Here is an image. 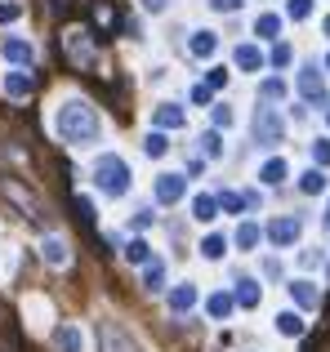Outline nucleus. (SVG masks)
<instances>
[{"instance_id":"nucleus-1","label":"nucleus","mask_w":330,"mask_h":352,"mask_svg":"<svg viewBox=\"0 0 330 352\" xmlns=\"http://www.w3.org/2000/svg\"><path fill=\"white\" fill-rule=\"evenodd\" d=\"M58 134L72 147H89L98 138V112L89 103H80V98H67L58 107Z\"/></svg>"},{"instance_id":"nucleus-2","label":"nucleus","mask_w":330,"mask_h":352,"mask_svg":"<svg viewBox=\"0 0 330 352\" xmlns=\"http://www.w3.org/2000/svg\"><path fill=\"white\" fill-rule=\"evenodd\" d=\"M94 183H98V192L103 197H130V165H125V156H116V152H103L94 161Z\"/></svg>"},{"instance_id":"nucleus-3","label":"nucleus","mask_w":330,"mask_h":352,"mask_svg":"<svg viewBox=\"0 0 330 352\" xmlns=\"http://www.w3.org/2000/svg\"><path fill=\"white\" fill-rule=\"evenodd\" d=\"M281 138H286V120L272 112V107H259V112H254V143L259 147H277Z\"/></svg>"},{"instance_id":"nucleus-4","label":"nucleus","mask_w":330,"mask_h":352,"mask_svg":"<svg viewBox=\"0 0 330 352\" xmlns=\"http://www.w3.org/2000/svg\"><path fill=\"white\" fill-rule=\"evenodd\" d=\"M299 98H308V103H326V76H322V67L317 63H304L299 67Z\"/></svg>"},{"instance_id":"nucleus-5","label":"nucleus","mask_w":330,"mask_h":352,"mask_svg":"<svg viewBox=\"0 0 330 352\" xmlns=\"http://www.w3.org/2000/svg\"><path fill=\"white\" fill-rule=\"evenodd\" d=\"M0 197H9V201H14V206L23 210L27 219H45L41 201H36V197H32V192H27V188H23L18 179H0Z\"/></svg>"},{"instance_id":"nucleus-6","label":"nucleus","mask_w":330,"mask_h":352,"mask_svg":"<svg viewBox=\"0 0 330 352\" xmlns=\"http://www.w3.org/2000/svg\"><path fill=\"white\" fill-rule=\"evenodd\" d=\"M63 50H67V58L76 63V67H89V63H94V45H89V32H67V36H63Z\"/></svg>"},{"instance_id":"nucleus-7","label":"nucleus","mask_w":330,"mask_h":352,"mask_svg":"<svg viewBox=\"0 0 330 352\" xmlns=\"http://www.w3.org/2000/svg\"><path fill=\"white\" fill-rule=\"evenodd\" d=\"M0 58L14 63V67H27V63L36 58V50H32V41H23V36H5V41H0Z\"/></svg>"},{"instance_id":"nucleus-8","label":"nucleus","mask_w":330,"mask_h":352,"mask_svg":"<svg viewBox=\"0 0 330 352\" xmlns=\"http://www.w3.org/2000/svg\"><path fill=\"white\" fill-rule=\"evenodd\" d=\"M103 352H143V348L130 339V330H125V326L107 321V326H103Z\"/></svg>"},{"instance_id":"nucleus-9","label":"nucleus","mask_w":330,"mask_h":352,"mask_svg":"<svg viewBox=\"0 0 330 352\" xmlns=\"http://www.w3.org/2000/svg\"><path fill=\"white\" fill-rule=\"evenodd\" d=\"M299 232H304L299 219H272V223H268V241H272V245H295Z\"/></svg>"},{"instance_id":"nucleus-10","label":"nucleus","mask_w":330,"mask_h":352,"mask_svg":"<svg viewBox=\"0 0 330 352\" xmlns=\"http://www.w3.org/2000/svg\"><path fill=\"white\" fill-rule=\"evenodd\" d=\"M54 348L58 352H85V330L72 326V321H63V326L54 330Z\"/></svg>"},{"instance_id":"nucleus-11","label":"nucleus","mask_w":330,"mask_h":352,"mask_svg":"<svg viewBox=\"0 0 330 352\" xmlns=\"http://www.w3.org/2000/svg\"><path fill=\"white\" fill-rule=\"evenodd\" d=\"M41 254H45V263H50V267H67L72 263V250H67V241H63V236H45L41 241Z\"/></svg>"},{"instance_id":"nucleus-12","label":"nucleus","mask_w":330,"mask_h":352,"mask_svg":"<svg viewBox=\"0 0 330 352\" xmlns=\"http://www.w3.org/2000/svg\"><path fill=\"white\" fill-rule=\"evenodd\" d=\"M152 120H157V129H179V125H188V112L179 103H157L152 107Z\"/></svg>"},{"instance_id":"nucleus-13","label":"nucleus","mask_w":330,"mask_h":352,"mask_svg":"<svg viewBox=\"0 0 330 352\" xmlns=\"http://www.w3.org/2000/svg\"><path fill=\"white\" fill-rule=\"evenodd\" d=\"M183 188H188L183 174H161L157 179V201L161 206H174V201H183Z\"/></svg>"},{"instance_id":"nucleus-14","label":"nucleus","mask_w":330,"mask_h":352,"mask_svg":"<svg viewBox=\"0 0 330 352\" xmlns=\"http://www.w3.org/2000/svg\"><path fill=\"white\" fill-rule=\"evenodd\" d=\"M197 299H201V294H197V285H192V281L174 285V290H170V312H179V317H183V312L197 308Z\"/></svg>"},{"instance_id":"nucleus-15","label":"nucleus","mask_w":330,"mask_h":352,"mask_svg":"<svg viewBox=\"0 0 330 352\" xmlns=\"http://www.w3.org/2000/svg\"><path fill=\"white\" fill-rule=\"evenodd\" d=\"M232 308H236V299H232L228 290H214V294L206 299V317H210V321H228V317H232Z\"/></svg>"},{"instance_id":"nucleus-16","label":"nucleus","mask_w":330,"mask_h":352,"mask_svg":"<svg viewBox=\"0 0 330 352\" xmlns=\"http://www.w3.org/2000/svg\"><path fill=\"white\" fill-rule=\"evenodd\" d=\"M0 89H5L9 98H27V94H32V76H27V72H5Z\"/></svg>"},{"instance_id":"nucleus-17","label":"nucleus","mask_w":330,"mask_h":352,"mask_svg":"<svg viewBox=\"0 0 330 352\" xmlns=\"http://www.w3.org/2000/svg\"><path fill=\"white\" fill-rule=\"evenodd\" d=\"M94 27H98V32H116V27H121V14H116L107 0H98V5H94Z\"/></svg>"},{"instance_id":"nucleus-18","label":"nucleus","mask_w":330,"mask_h":352,"mask_svg":"<svg viewBox=\"0 0 330 352\" xmlns=\"http://www.w3.org/2000/svg\"><path fill=\"white\" fill-rule=\"evenodd\" d=\"M290 299H295V308H317V285L313 281H295V285H290Z\"/></svg>"},{"instance_id":"nucleus-19","label":"nucleus","mask_w":330,"mask_h":352,"mask_svg":"<svg viewBox=\"0 0 330 352\" xmlns=\"http://www.w3.org/2000/svg\"><path fill=\"white\" fill-rule=\"evenodd\" d=\"M286 161H281V156H272V161H263V170H259V179L268 183V188H277V183H286Z\"/></svg>"},{"instance_id":"nucleus-20","label":"nucleus","mask_w":330,"mask_h":352,"mask_svg":"<svg viewBox=\"0 0 330 352\" xmlns=\"http://www.w3.org/2000/svg\"><path fill=\"white\" fill-rule=\"evenodd\" d=\"M143 285H148V290H165V258L143 263Z\"/></svg>"},{"instance_id":"nucleus-21","label":"nucleus","mask_w":330,"mask_h":352,"mask_svg":"<svg viewBox=\"0 0 330 352\" xmlns=\"http://www.w3.org/2000/svg\"><path fill=\"white\" fill-rule=\"evenodd\" d=\"M236 67H241V72H259L263 67L259 45H241V50H236Z\"/></svg>"},{"instance_id":"nucleus-22","label":"nucleus","mask_w":330,"mask_h":352,"mask_svg":"<svg viewBox=\"0 0 330 352\" xmlns=\"http://www.w3.org/2000/svg\"><path fill=\"white\" fill-rule=\"evenodd\" d=\"M259 299H263L259 281H241V285H236V303H241V308H259Z\"/></svg>"},{"instance_id":"nucleus-23","label":"nucleus","mask_w":330,"mask_h":352,"mask_svg":"<svg viewBox=\"0 0 330 352\" xmlns=\"http://www.w3.org/2000/svg\"><path fill=\"white\" fill-rule=\"evenodd\" d=\"M277 335L299 339V335H304V317H299V312H281V317H277Z\"/></svg>"},{"instance_id":"nucleus-24","label":"nucleus","mask_w":330,"mask_h":352,"mask_svg":"<svg viewBox=\"0 0 330 352\" xmlns=\"http://www.w3.org/2000/svg\"><path fill=\"white\" fill-rule=\"evenodd\" d=\"M214 50H219L214 32H192V54H197V58H210Z\"/></svg>"},{"instance_id":"nucleus-25","label":"nucleus","mask_w":330,"mask_h":352,"mask_svg":"<svg viewBox=\"0 0 330 352\" xmlns=\"http://www.w3.org/2000/svg\"><path fill=\"white\" fill-rule=\"evenodd\" d=\"M214 214H219V197H197V201H192V219H201V223H210Z\"/></svg>"},{"instance_id":"nucleus-26","label":"nucleus","mask_w":330,"mask_h":352,"mask_svg":"<svg viewBox=\"0 0 330 352\" xmlns=\"http://www.w3.org/2000/svg\"><path fill=\"white\" fill-rule=\"evenodd\" d=\"M277 32H281V18H277V14H259V18H254V36H263V41H272Z\"/></svg>"},{"instance_id":"nucleus-27","label":"nucleus","mask_w":330,"mask_h":352,"mask_svg":"<svg viewBox=\"0 0 330 352\" xmlns=\"http://www.w3.org/2000/svg\"><path fill=\"white\" fill-rule=\"evenodd\" d=\"M299 188H304L308 197H317V192H326V174L322 170H304L299 174Z\"/></svg>"},{"instance_id":"nucleus-28","label":"nucleus","mask_w":330,"mask_h":352,"mask_svg":"<svg viewBox=\"0 0 330 352\" xmlns=\"http://www.w3.org/2000/svg\"><path fill=\"white\" fill-rule=\"evenodd\" d=\"M245 206H250L245 192H219V210H228V214H241Z\"/></svg>"},{"instance_id":"nucleus-29","label":"nucleus","mask_w":330,"mask_h":352,"mask_svg":"<svg viewBox=\"0 0 330 352\" xmlns=\"http://www.w3.org/2000/svg\"><path fill=\"white\" fill-rule=\"evenodd\" d=\"M259 223H241V228H236V245H241V250H254V245H259Z\"/></svg>"},{"instance_id":"nucleus-30","label":"nucleus","mask_w":330,"mask_h":352,"mask_svg":"<svg viewBox=\"0 0 330 352\" xmlns=\"http://www.w3.org/2000/svg\"><path fill=\"white\" fill-rule=\"evenodd\" d=\"M125 258H130V263H152V245L148 241H130V245H125Z\"/></svg>"},{"instance_id":"nucleus-31","label":"nucleus","mask_w":330,"mask_h":352,"mask_svg":"<svg viewBox=\"0 0 330 352\" xmlns=\"http://www.w3.org/2000/svg\"><path fill=\"white\" fill-rule=\"evenodd\" d=\"M223 250H228V241L219 232H210L206 241H201V254H206V258H223Z\"/></svg>"},{"instance_id":"nucleus-32","label":"nucleus","mask_w":330,"mask_h":352,"mask_svg":"<svg viewBox=\"0 0 330 352\" xmlns=\"http://www.w3.org/2000/svg\"><path fill=\"white\" fill-rule=\"evenodd\" d=\"M143 152H148L152 161H161V156L170 152V143H165V134H161V129H157V134H148V143H143Z\"/></svg>"},{"instance_id":"nucleus-33","label":"nucleus","mask_w":330,"mask_h":352,"mask_svg":"<svg viewBox=\"0 0 330 352\" xmlns=\"http://www.w3.org/2000/svg\"><path fill=\"white\" fill-rule=\"evenodd\" d=\"M286 14L295 18V23H304V18L313 14V0H286Z\"/></svg>"},{"instance_id":"nucleus-34","label":"nucleus","mask_w":330,"mask_h":352,"mask_svg":"<svg viewBox=\"0 0 330 352\" xmlns=\"http://www.w3.org/2000/svg\"><path fill=\"white\" fill-rule=\"evenodd\" d=\"M313 161H317V170L330 165V138H317V143H313Z\"/></svg>"},{"instance_id":"nucleus-35","label":"nucleus","mask_w":330,"mask_h":352,"mask_svg":"<svg viewBox=\"0 0 330 352\" xmlns=\"http://www.w3.org/2000/svg\"><path fill=\"white\" fill-rule=\"evenodd\" d=\"M259 94L272 103V98H281V94H286V80H277V76H272V80H263V85H259Z\"/></svg>"},{"instance_id":"nucleus-36","label":"nucleus","mask_w":330,"mask_h":352,"mask_svg":"<svg viewBox=\"0 0 330 352\" xmlns=\"http://www.w3.org/2000/svg\"><path fill=\"white\" fill-rule=\"evenodd\" d=\"M201 152H206V156H223V143H219V134H201Z\"/></svg>"},{"instance_id":"nucleus-37","label":"nucleus","mask_w":330,"mask_h":352,"mask_svg":"<svg viewBox=\"0 0 330 352\" xmlns=\"http://www.w3.org/2000/svg\"><path fill=\"white\" fill-rule=\"evenodd\" d=\"M232 120H236V116H232V107H228V103H219V107H214V129H228Z\"/></svg>"},{"instance_id":"nucleus-38","label":"nucleus","mask_w":330,"mask_h":352,"mask_svg":"<svg viewBox=\"0 0 330 352\" xmlns=\"http://www.w3.org/2000/svg\"><path fill=\"white\" fill-rule=\"evenodd\" d=\"M14 18H23V5H18V0H5V5H0V23H14Z\"/></svg>"},{"instance_id":"nucleus-39","label":"nucleus","mask_w":330,"mask_h":352,"mask_svg":"<svg viewBox=\"0 0 330 352\" xmlns=\"http://www.w3.org/2000/svg\"><path fill=\"white\" fill-rule=\"evenodd\" d=\"M76 219H85V223L94 219V201L89 197H76Z\"/></svg>"},{"instance_id":"nucleus-40","label":"nucleus","mask_w":330,"mask_h":352,"mask_svg":"<svg viewBox=\"0 0 330 352\" xmlns=\"http://www.w3.org/2000/svg\"><path fill=\"white\" fill-rule=\"evenodd\" d=\"M210 9H214V14H236L241 0H210Z\"/></svg>"},{"instance_id":"nucleus-41","label":"nucleus","mask_w":330,"mask_h":352,"mask_svg":"<svg viewBox=\"0 0 330 352\" xmlns=\"http://www.w3.org/2000/svg\"><path fill=\"white\" fill-rule=\"evenodd\" d=\"M206 85H210V89H223V85H228V72H223V67H214V72L206 76Z\"/></svg>"},{"instance_id":"nucleus-42","label":"nucleus","mask_w":330,"mask_h":352,"mask_svg":"<svg viewBox=\"0 0 330 352\" xmlns=\"http://www.w3.org/2000/svg\"><path fill=\"white\" fill-rule=\"evenodd\" d=\"M152 219H157V214H152V206H143V210H139V214H134V228H139V232H143V228H148V223H152Z\"/></svg>"},{"instance_id":"nucleus-43","label":"nucleus","mask_w":330,"mask_h":352,"mask_svg":"<svg viewBox=\"0 0 330 352\" xmlns=\"http://www.w3.org/2000/svg\"><path fill=\"white\" fill-rule=\"evenodd\" d=\"M272 63H277V67H286V63H290V45H277V50H272Z\"/></svg>"},{"instance_id":"nucleus-44","label":"nucleus","mask_w":330,"mask_h":352,"mask_svg":"<svg viewBox=\"0 0 330 352\" xmlns=\"http://www.w3.org/2000/svg\"><path fill=\"white\" fill-rule=\"evenodd\" d=\"M299 263H304V267H322V254H317V250H304V254H299Z\"/></svg>"},{"instance_id":"nucleus-45","label":"nucleus","mask_w":330,"mask_h":352,"mask_svg":"<svg viewBox=\"0 0 330 352\" xmlns=\"http://www.w3.org/2000/svg\"><path fill=\"white\" fill-rule=\"evenodd\" d=\"M192 103H210V85H197V89H192Z\"/></svg>"},{"instance_id":"nucleus-46","label":"nucleus","mask_w":330,"mask_h":352,"mask_svg":"<svg viewBox=\"0 0 330 352\" xmlns=\"http://www.w3.org/2000/svg\"><path fill=\"white\" fill-rule=\"evenodd\" d=\"M263 276H281V263H277V258H263Z\"/></svg>"},{"instance_id":"nucleus-47","label":"nucleus","mask_w":330,"mask_h":352,"mask_svg":"<svg viewBox=\"0 0 330 352\" xmlns=\"http://www.w3.org/2000/svg\"><path fill=\"white\" fill-rule=\"evenodd\" d=\"M165 5H170V0H143V9H148V14H161Z\"/></svg>"},{"instance_id":"nucleus-48","label":"nucleus","mask_w":330,"mask_h":352,"mask_svg":"<svg viewBox=\"0 0 330 352\" xmlns=\"http://www.w3.org/2000/svg\"><path fill=\"white\" fill-rule=\"evenodd\" d=\"M322 27H326V36H330V14H326V23H322Z\"/></svg>"},{"instance_id":"nucleus-49","label":"nucleus","mask_w":330,"mask_h":352,"mask_svg":"<svg viewBox=\"0 0 330 352\" xmlns=\"http://www.w3.org/2000/svg\"><path fill=\"white\" fill-rule=\"evenodd\" d=\"M322 223H326V228H330V210H326V219H322Z\"/></svg>"},{"instance_id":"nucleus-50","label":"nucleus","mask_w":330,"mask_h":352,"mask_svg":"<svg viewBox=\"0 0 330 352\" xmlns=\"http://www.w3.org/2000/svg\"><path fill=\"white\" fill-rule=\"evenodd\" d=\"M326 125H330V112H326Z\"/></svg>"},{"instance_id":"nucleus-51","label":"nucleus","mask_w":330,"mask_h":352,"mask_svg":"<svg viewBox=\"0 0 330 352\" xmlns=\"http://www.w3.org/2000/svg\"><path fill=\"white\" fill-rule=\"evenodd\" d=\"M58 5H67V0H58Z\"/></svg>"},{"instance_id":"nucleus-52","label":"nucleus","mask_w":330,"mask_h":352,"mask_svg":"<svg viewBox=\"0 0 330 352\" xmlns=\"http://www.w3.org/2000/svg\"><path fill=\"white\" fill-rule=\"evenodd\" d=\"M326 67H330V58H326Z\"/></svg>"}]
</instances>
